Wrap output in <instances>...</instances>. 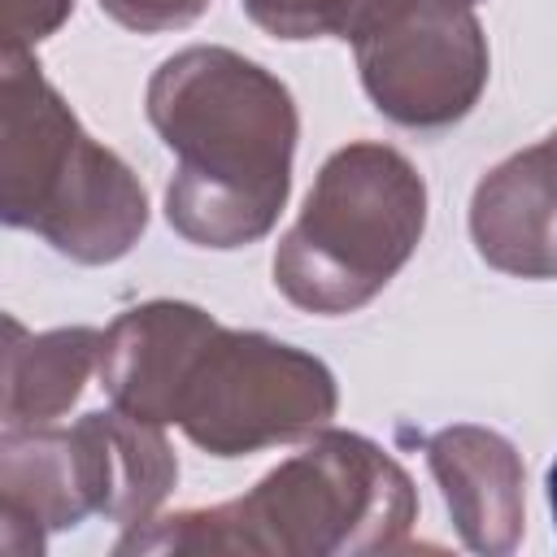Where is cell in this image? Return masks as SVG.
Listing matches in <instances>:
<instances>
[{
    "mask_svg": "<svg viewBox=\"0 0 557 557\" xmlns=\"http://www.w3.org/2000/svg\"><path fill=\"white\" fill-rule=\"evenodd\" d=\"M148 122L174 152L165 218L183 239L239 248L274 226L300 122L270 70L231 48H183L148 83Z\"/></svg>",
    "mask_w": 557,
    "mask_h": 557,
    "instance_id": "6da1fadb",
    "label": "cell"
},
{
    "mask_svg": "<svg viewBox=\"0 0 557 557\" xmlns=\"http://www.w3.org/2000/svg\"><path fill=\"white\" fill-rule=\"evenodd\" d=\"M409 474L370 440L318 431L309 448L270 470L248 496L165 518L152 535L117 548H248V553H339L387 548L413 522Z\"/></svg>",
    "mask_w": 557,
    "mask_h": 557,
    "instance_id": "7a4b0ae2",
    "label": "cell"
},
{
    "mask_svg": "<svg viewBox=\"0 0 557 557\" xmlns=\"http://www.w3.org/2000/svg\"><path fill=\"white\" fill-rule=\"evenodd\" d=\"M0 205L9 226L83 265L126 257L148 226L135 174L78 126L26 52H4L0 74Z\"/></svg>",
    "mask_w": 557,
    "mask_h": 557,
    "instance_id": "3957f363",
    "label": "cell"
},
{
    "mask_svg": "<svg viewBox=\"0 0 557 557\" xmlns=\"http://www.w3.org/2000/svg\"><path fill=\"white\" fill-rule=\"evenodd\" d=\"M426 226V183L387 144L339 148L296 226L274 248V287L309 313H352L409 261Z\"/></svg>",
    "mask_w": 557,
    "mask_h": 557,
    "instance_id": "277c9868",
    "label": "cell"
},
{
    "mask_svg": "<svg viewBox=\"0 0 557 557\" xmlns=\"http://www.w3.org/2000/svg\"><path fill=\"white\" fill-rule=\"evenodd\" d=\"M178 461L157 422L126 409L87 413L61 426H4L0 444V518L4 527H74L87 513L148 522L174 487Z\"/></svg>",
    "mask_w": 557,
    "mask_h": 557,
    "instance_id": "5b68a950",
    "label": "cell"
},
{
    "mask_svg": "<svg viewBox=\"0 0 557 557\" xmlns=\"http://www.w3.org/2000/svg\"><path fill=\"white\" fill-rule=\"evenodd\" d=\"M335 374L270 335L218 326L191 361L174 422L213 457L300 440L335 418Z\"/></svg>",
    "mask_w": 557,
    "mask_h": 557,
    "instance_id": "8992f818",
    "label": "cell"
},
{
    "mask_svg": "<svg viewBox=\"0 0 557 557\" xmlns=\"http://www.w3.org/2000/svg\"><path fill=\"white\" fill-rule=\"evenodd\" d=\"M352 48L374 109L400 126H453L487 83V44L470 4L409 0Z\"/></svg>",
    "mask_w": 557,
    "mask_h": 557,
    "instance_id": "52a82bcc",
    "label": "cell"
},
{
    "mask_svg": "<svg viewBox=\"0 0 557 557\" xmlns=\"http://www.w3.org/2000/svg\"><path fill=\"white\" fill-rule=\"evenodd\" d=\"M213 331L218 322L183 300L126 309L100 339V379L109 400L144 422H174L178 392Z\"/></svg>",
    "mask_w": 557,
    "mask_h": 557,
    "instance_id": "ba28073f",
    "label": "cell"
},
{
    "mask_svg": "<svg viewBox=\"0 0 557 557\" xmlns=\"http://www.w3.org/2000/svg\"><path fill=\"white\" fill-rule=\"evenodd\" d=\"M470 235L479 257L505 274H557V131L483 174L470 200Z\"/></svg>",
    "mask_w": 557,
    "mask_h": 557,
    "instance_id": "9c48e42d",
    "label": "cell"
},
{
    "mask_svg": "<svg viewBox=\"0 0 557 557\" xmlns=\"http://www.w3.org/2000/svg\"><path fill=\"white\" fill-rule=\"evenodd\" d=\"M426 461L466 544L479 553L513 548L522 531V461L513 444L487 426H444L426 440Z\"/></svg>",
    "mask_w": 557,
    "mask_h": 557,
    "instance_id": "30bf717a",
    "label": "cell"
},
{
    "mask_svg": "<svg viewBox=\"0 0 557 557\" xmlns=\"http://www.w3.org/2000/svg\"><path fill=\"white\" fill-rule=\"evenodd\" d=\"M4 426L57 422L100 370V331L65 326L26 335L17 318H4Z\"/></svg>",
    "mask_w": 557,
    "mask_h": 557,
    "instance_id": "8fae6325",
    "label": "cell"
},
{
    "mask_svg": "<svg viewBox=\"0 0 557 557\" xmlns=\"http://www.w3.org/2000/svg\"><path fill=\"white\" fill-rule=\"evenodd\" d=\"M409 0H244L248 17L278 39H366Z\"/></svg>",
    "mask_w": 557,
    "mask_h": 557,
    "instance_id": "7c38bea8",
    "label": "cell"
},
{
    "mask_svg": "<svg viewBox=\"0 0 557 557\" xmlns=\"http://www.w3.org/2000/svg\"><path fill=\"white\" fill-rule=\"evenodd\" d=\"M74 0H0V35L4 52H26L30 44L48 39L65 17Z\"/></svg>",
    "mask_w": 557,
    "mask_h": 557,
    "instance_id": "4fadbf2b",
    "label": "cell"
},
{
    "mask_svg": "<svg viewBox=\"0 0 557 557\" xmlns=\"http://www.w3.org/2000/svg\"><path fill=\"white\" fill-rule=\"evenodd\" d=\"M100 9L131 30L157 35V30H178L196 22L209 9V0H100Z\"/></svg>",
    "mask_w": 557,
    "mask_h": 557,
    "instance_id": "5bb4252c",
    "label": "cell"
},
{
    "mask_svg": "<svg viewBox=\"0 0 557 557\" xmlns=\"http://www.w3.org/2000/svg\"><path fill=\"white\" fill-rule=\"evenodd\" d=\"M544 487H548V509H553V522H557V461L548 466V479H544Z\"/></svg>",
    "mask_w": 557,
    "mask_h": 557,
    "instance_id": "9a60e30c",
    "label": "cell"
},
{
    "mask_svg": "<svg viewBox=\"0 0 557 557\" xmlns=\"http://www.w3.org/2000/svg\"><path fill=\"white\" fill-rule=\"evenodd\" d=\"M448 4H474V0H448Z\"/></svg>",
    "mask_w": 557,
    "mask_h": 557,
    "instance_id": "2e32d148",
    "label": "cell"
}]
</instances>
